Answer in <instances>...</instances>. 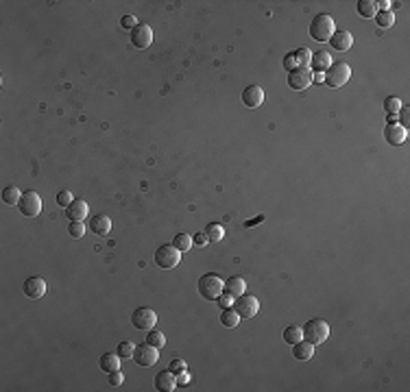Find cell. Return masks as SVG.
<instances>
[{
  "instance_id": "obj_2",
  "label": "cell",
  "mask_w": 410,
  "mask_h": 392,
  "mask_svg": "<svg viewBox=\"0 0 410 392\" xmlns=\"http://www.w3.org/2000/svg\"><path fill=\"white\" fill-rule=\"evenodd\" d=\"M223 292H225V281H223L218 275L207 273L199 279V294L203 296L205 301H216Z\"/></svg>"
},
{
  "instance_id": "obj_34",
  "label": "cell",
  "mask_w": 410,
  "mask_h": 392,
  "mask_svg": "<svg viewBox=\"0 0 410 392\" xmlns=\"http://www.w3.org/2000/svg\"><path fill=\"white\" fill-rule=\"evenodd\" d=\"M68 231H70L72 237H83L85 235V225H83V222H79V220H70Z\"/></svg>"
},
{
  "instance_id": "obj_17",
  "label": "cell",
  "mask_w": 410,
  "mask_h": 392,
  "mask_svg": "<svg viewBox=\"0 0 410 392\" xmlns=\"http://www.w3.org/2000/svg\"><path fill=\"white\" fill-rule=\"evenodd\" d=\"M155 388L159 392H173L177 388V377L175 373L170 371V368H166V371H161L155 375Z\"/></svg>"
},
{
  "instance_id": "obj_16",
  "label": "cell",
  "mask_w": 410,
  "mask_h": 392,
  "mask_svg": "<svg viewBox=\"0 0 410 392\" xmlns=\"http://www.w3.org/2000/svg\"><path fill=\"white\" fill-rule=\"evenodd\" d=\"M88 214H90V207H88V203H85L83 198H74L72 205H68V207H66V216L70 218V220H79V222H83L85 218H88Z\"/></svg>"
},
{
  "instance_id": "obj_30",
  "label": "cell",
  "mask_w": 410,
  "mask_h": 392,
  "mask_svg": "<svg viewBox=\"0 0 410 392\" xmlns=\"http://www.w3.org/2000/svg\"><path fill=\"white\" fill-rule=\"evenodd\" d=\"M295 57H297V66L299 68H310V64H312V50L297 48L295 50Z\"/></svg>"
},
{
  "instance_id": "obj_24",
  "label": "cell",
  "mask_w": 410,
  "mask_h": 392,
  "mask_svg": "<svg viewBox=\"0 0 410 392\" xmlns=\"http://www.w3.org/2000/svg\"><path fill=\"white\" fill-rule=\"evenodd\" d=\"M299 340H304V329L299 325H290V327L284 329V342H288L292 347V344L299 342Z\"/></svg>"
},
{
  "instance_id": "obj_37",
  "label": "cell",
  "mask_w": 410,
  "mask_h": 392,
  "mask_svg": "<svg viewBox=\"0 0 410 392\" xmlns=\"http://www.w3.org/2000/svg\"><path fill=\"white\" fill-rule=\"evenodd\" d=\"M234 301H236V298L231 296V294H227V292H223V294H221L218 298H216V303L221 305V310H227V307H234Z\"/></svg>"
},
{
  "instance_id": "obj_12",
  "label": "cell",
  "mask_w": 410,
  "mask_h": 392,
  "mask_svg": "<svg viewBox=\"0 0 410 392\" xmlns=\"http://www.w3.org/2000/svg\"><path fill=\"white\" fill-rule=\"evenodd\" d=\"M131 44L135 46V48H149L153 44V28L149 24H138L133 31H131Z\"/></svg>"
},
{
  "instance_id": "obj_6",
  "label": "cell",
  "mask_w": 410,
  "mask_h": 392,
  "mask_svg": "<svg viewBox=\"0 0 410 392\" xmlns=\"http://www.w3.org/2000/svg\"><path fill=\"white\" fill-rule=\"evenodd\" d=\"M234 310L238 312V316H240L242 320L253 318V316H258V312H260V301H258V296L242 294V296H238L234 301Z\"/></svg>"
},
{
  "instance_id": "obj_21",
  "label": "cell",
  "mask_w": 410,
  "mask_h": 392,
  "mask_svg": "<svg viewBox=\"0 0 410 392\" xmlns=\"http://www.w3.org/2000/svg\"><path fill=\"white\" fill-rule=\"evenodd\" d=\"M120 355L118 353H105V355H100V359H98V366H100V371H105V373H114V371H120Z\"/></svg>"
},
{
  "instance_id": "obj_40",
  "label": "cell",
  "mask_w": 410,
  "mask_h": 392,
  "mask_svg": "<svg viewBox=\"0 0 410 392\" xmlns=\"http://www.w3.org/2000/svg\"><path fill=\"white\" fill-rule=\"evenodd\" d=\"M192 242H195V247H205L207 242V235H205V231H197L195 235H192Z\"/></svg>"
},
{
  "instance_id": "obj_31",
  "label": "cell",
  "mask_w": 410,
  "mask_h": 392,
  "mask_svg": "<svg viewBox=\"0 0 410 392\" xmlns=\"http://www.w3.org/2000/svg\"><path fill=\"white\" fill-rule=\"evenodd\" d=\"M146 342L153 344V347H157V349H161V347L166 344V338H164V334H161V331L149 329V334H146Z\"/></svg>"
},
{
  "instance_id": "obj_15",
  "label": "cell",
  "mask_w": 410,
  "mask_h": 392,
  "mask_svg": "<svg viewBox=\"0 0 410 392\" xmlns=\"http://www.w3.org/2000/svg\"><path fill=\"white\" fill-rule=\"evenodd\" d=\"M330 46L334 50H338V52L349 50L353 46V35L349 33V31H336V33L330 37Z\"/></svg>"
},
{
  "instance_id": "obj_39",
  "label": "cell",
  "mask_w": 410,
  "mask_h": 392,
  "mask_svg": "<svg viewBox=\"0 0 410 392\" xmlns=\"http://www.w3.org/2000/svg\"><path fill=\"white\" fill-rule=\"evenodd\" d=\"M168 368L173 371L175 375H179V373H183V371H188V364L183 362V359H173V362L168 364Z\"/></svg>"
},
{
  "instance_id": "obj_42",
  "label": "cell",
  "mask_w": 410,
  "mask_h": 392,
  "mask_svg": "<svg viewBox=\"0 0 410 392\" xmlns=\"http://www.w3.org/2000/svg\"><path fill=\"white\" fill-rule=\"evenodd\" d=\"M175 377H177V386H188V383H190V373L188 371L175 375Z\"/></svg>"
},
{
  "instance_id": "obj_11",
  "label": "cell",
  "mask_w": 410,
  "mask_h": 392,
  "mask_svg": "<svg viewBox=\"0 0 410 392\" xmlns=\"http://www.w3.org/2000/svg\"><path fill=\"white\" fill-rule=\"evenodd\" d=\"M312 83V70L310 68H295L292 72H288V85L297 92H304L310 87Z\"/></svg>"
},
{
  "instance_id": "obj_25",
  "label": "cell",
  "mask_w": 410,
  "mask_h": 392,
  "mask_svg": "<svg viewBox=\"0 0 410 392\" xmlns=\"http://www.w3.org/2000/svg\"><path fill=\"white\" fill-rule=\"evenodd\" d=\"M20 198H22V192L15 188V186H7L5 190H3V203L5 205H18L20 203Z\"/></svg>"
},
{
  "instance_id": "obj_19",
  "label": "cell",
  "mask_w": 410,
  "mask_h": 392,
  "mask_svg": "<svg viewBox=\"0 0 410 392\" xmlns=\"http://www.w3.org/2000/svg\"><path fill=\"white\" fill-rule=\"evenodd\" d=\"M314 355V344H310L308 340H299L292 344V357L295 359H301V362H306V359H310Z\"/></svg>"
},
{
  "instance_id": "obj_45",
  "label": "cell",
  "mask_w": 410,
  "mask_h": 392,
  "mask_svg": "<svg viewBox=\"0 0 410 392\" xmlns=\"http://www.w3.org/2000/svg\"><path fill=\"white\" fill-rule=\"evenodd\" d=\"M264 220V216H258V218H253V220H249L247 222V227H251V225H258V222H262Z\"/></svg>"
},
{
  "instance_id": "obj_26",
  "label": "cell",
  "mask_w": 410,
  "mask_h": 392,
  "mask_svg": "<svg viewBox=\"0 0 410 392\" xmlns=\"http://www.w3.org/2000/svg\"><path fill=\"white\" fill-rule=\"evenodd\" d=\"M173 247L179 249L181 253H185V251H190L192 247H195V242H192V235H188V233H177L173 237Z\"/></svg>"
},
{
  "instance_id": "obj_3",
  "label": "cell",
  "mask_w": 410,
  "mask_h": 392,
  "mask_svg": "<svg viewBox=\"0 0 410 392\" xmlns=\"http://www.w3.org/2000/svg\"><path fill=\"white\" fill-rule=\"evenodd\" d=\"M304 340H308L310 344H321V342H325L327 340V336H330V325L325 320H321V318H312V320H308L304 327Z\"/></svg>"
},
{
  "instance_id": "obj_32",
  "label": "cell",
  "mask_w": 410,
  "mask_h": 392,
  "mask_svg": "<svg viewBox=\"0 0 410 392\" xmlns=\"http://www.w3.org/2000/svg\"><path fill=\"white\" fill-rule=\"evenodd\" d=\"M384 109H386V113H399V109H401V101L397 96H389L384 101Z\"/></svg>"
},
{
  "instance_id": "obj_9",
  "label": "cell",
  "mask_w": 410,
  "mask_h": 392,
  "mask_svg": "<svg viewBox=\"0 0 410 392\" xmlns=\"http://www.w3.org/2000/svg\"><path fill=\"white\" fill-rule=\"evenodd\" d=\"M157 322V314L151 310V307H138V310L131 314V325L140 331H149V329L155 327Z\"/></svg>"
},
{
  "instance_id": "obj_1",
  "label": "cell",
  "mask_w": 410,
  "mask_h": 392,
  "mask_svg": "<svg viewBox=\"0 0 410 392\" xmlns=\"http://www.w3.org/2000/svg\"><path fill=\"white\" fill-rule=\"evenodd\" d=\"M336 33V22L332 20V15L319 13L314 15V20L310 22V37L314 42H330V37Z\"/></svg>"
},
{
  "instance_id": "obj_8",
  "label": "cell",
  "mask_w": 410,
  "mask_h": 392,
  "mask_svg": "<svg viewBox=\"0 0 410 392\" xmlns=\"http://www.w3.org/2000/svg\"><path fill=\"white\" fill-rule=\"evenodd\" d=\"M18 209H20L22 216H29V218L40 216V212H42V198H40V194H37V192H31V190L24 192L22 198H20V203H18Z\"/></svg>"
},
{
  "instance_id": "obj_28",
  "label": "cell",
  "mask_w": 410,
  "mask_h": 392,
  "mask_svg": "<svg viewBox=\"0 0 410 392\" xmlns=\"http://www.w3.org/2000/svg\"><path fill=\"white\" fill-rule=\"evenodd\" d=\"M205 235L210 242H221L223 237H225V229H223V225H216V222H212V225L205 227Z\"/></svg>"
},
{
  "instance_id": "obj_36",
  "label": "cell",
  "mask_w": 410,
  "mask_h": 392,
  "mask_svg": "<svg viewBox=\"0 0 410 392\" xmlns=\"http://www.w3.org/2000/svg\"><path fill=\"white\" fill-rule=\"evenodd\" d=\"M397 125H401L404 129L410 127V109H408V107H401V109H399V113H397Z\"/></svg>"
},
{
  "instance_id": "obj_44",
  "label": "cell",
  "mask_w": 410,
  "mask_h": 392,
  "mask_svg": "<svg viewBox=\"0 0 410 392\" xmlns=\"http://www.w3.org/2000/svg\"><path fill=\"white\" fill-rule=\"evenodd\" d=\"M312 81H316V83H325V72H312Z\"/></svg>"
},
{
  "instance_id": "obj_18",
  "label": "cell",
  "mask_w": 410,
  "mask_h": 392,
  "mask_svg": "<svg viewBox=\"0 0 410 392\" xmlns=\"http://www.w3.org/2000/svg\"><path fill=\"white\" fill-rule=\"evenodd\" d=\"M90 231H94L96 235H107L112 231V220L110 216H105V214H96V216H92L90 220Z\"/></svg>"
},
{
  "instance_id": "obj_38",
  "label": "cell",
  "mask_w": 410,
  "mask_h": 392,
  "mask_svg": "<svg viewBox=\"0 0 410 392\" xmlns=\"http://www.w3.org/2000/svg\"><path fill=\"white\" fill-rule=\"evenodd\" d=\"M282 64H284V68H286L288 72H292L295 68H299V66H297V57H295V52H288V55L284 57Z\"/></svg>"
},
{
  "instance_id": "obj_13",
  "label": "cell",
  "mask_w": 410,
  "mask_h": 392,
  "mask_svg": "<svg viewBox=\"0 0 410 392\" xmlns=\"http://www.w3.org/2000/svg\"><path fill=\"white\" fill-rule=\"evenodd\" d=\"M406 137H408V129H404L401 125H386L384 127V140H386V144H391V146H401L406 142Z\"/></svg>"
},
{
  "instance_id": "obj_7",
  "label": "cell",
  "mask_w": 410,
  "mask_h": 392,
  "mask_svg": "<svg viewBox=\"0 0 410 392\" xmlns=\"http://www.w3.org/2000/svg\"><path fill=\"white\" fill-rule=\"evenodd\" d=\"M131 359H135L138 366L149 368V366H153V364H157V359H159V349L153 347V344H149V342L138 344L135 351H133V357H131Z\"/></svg>"
},
{
  "instance_id": "obj_27",
  "label": "cell",
  "mask_w": 410,
  "mask_h": 392,
  "mask_svg": "<svg viewBox=\"0 0 410 392\" xmlns=\"http://www.w3.org/2000/svg\"><path fill=\"white\" fill-rule=\"evenodd\" d=\"M356 9H358V13L362 18H375V13H377V7H375L373 0H360V3L356 5Z\"/></svg>"
},
{
  "instance_id": "obj_5",
  "label": "cell",
  "mask_w": 410,
  "mask_h": 392,
  "mask_svg": "<svg viewBox=\"0 0 410 392\" xmlns=\"http://www.w3.org/2000/svg\"><path fill=\"white\" fill-rule=\"evenodd\" d=\"M181 261V251L175 249L173 244H161V247L155 251V264L164 270H170V268H177Z\"/></svg>"
},
{
  "instance_id": "obj_4",
  "label": "cell",
  "mask_w": 410,
  "mask_h": 392,
  "mask_svg": "<svg viewBox=\"0 0 410 392\" xmlns=\"http://www.w3.org/2000/svg\"><path fill=\"white\" fill-rule=\"evenodd\" d=\"M351 79V68L345 64V61H336V64H332L325 72V83L330 87H343L347 81Z\"/></svg>"
},
{
  "instance_id": "obj_23",
  "label": "cell",
  "mask_w": 410,
  "mask_h": 392,
  "mask_svg": "<svg viewBox=\"0 0 410 392\" xmlns=\"http://www.w3.org/2000/svg\"><path fill=\"white\" fill-rule=\"evenodd\" d=\"M242 318L238 316V312L234 310V307H227V310H223V314H221V322H223V327H227V329L238 327V322Z\"/></svg>"
},
{
  "instance_id": "obj_33",
  "label": "cell",
  "mask_w": 410,
  "mask_h": 392,
  "mask_svg": "<svg viewBox=\"0 0 410 392\" xmlns=\"http://www.w3.org/2000/svg\"><path fill=\"white\" fill-rule=\"evenodd\" d=\"M133 351H135V344L133 342H120L118 349H116V353L125 359V357H133Z\"/></svg>"
},
{
  "instance_id": "obj_10",
  "label": "cell",
  "mask_w": 410,
  "mask_h": 392,
  "mask_svg": "<svg viewBox=\"0 0 410 392\" xmlns=\"http://www.w3.org/2000/svg\"><path fill=\"white\" fill-rule=\"evenodd\" d=\"M22 292H24V296H29L31 301H40V298L46 296V292H48V283L42 277H29L22 283Z\"/></svg>"
},
{
  "instance_id": "obj_41",
  "label": "cell",
  "mask_w": 410,
  "mask_h": 392,
  "mask_svg": "<svg viewBox=\"0 0 410 392\" xmlns=\"http://www.w3.org/2000/svg\"><path fill=\"white\" fill-rule=\"evenodd\" d=\"M122 381H125V375H122L120 371L110 373V386H120Z\"/></svg>"
},
{
  "instance_id": "obj_20",
  "label": "cell",
  "mask_w": 410,
  "mask_h": 392,
  "mask_svg": "<svg viewBox=\"0 0 410 392\" xmlns=\"http://www.w3.org/2000/svg\"><path fill=\"white\" fill-rule=\"evenodd\" d=\"M334 64L332 61V55L330 52H325V50H319V52H312V70L314 72H327V68Z\"/></svg>"
},
{
  "instance_id": "obj_46",
  "label": "cell",
  "mask_w": 410,
  "mask_h": 392,
  "mask_svg": "<svg viewBox=\"0 0 410 392\" xmlns=\"http://www.w3.org/2000/svg\"><path fill=\"white\" fill-rule=\"evenodd\" d=\"M386 120H389V125H395V122H397V113H389V118H386Z\"/></svg>"
},
{
  "instance_id": "obj_22",
  "label": "cell",
  "mask_w": 410,
  "mask_h": 392,
  "mask_svg": "<svg viewBox=\"0 0 410 392\" xmlns=\"http://www.w3.org/2000/svg\"><path fill=\"white\" fill-rule=\"evenodd\" d=\"M244 290H247V283H244V279L242 277H229V279L225 281V292L227 294H231L234 298H238V296H242L244 294Z\"/></svg>"
},
{
  "instance_id": "obj_29",
  "label": "cell",
  "mask_w": 410,
  "mask_h": 392,
  "mask_svg": "<svg viewBox=\"0 0 410 392\" xmlns=\"http://www.w3.org/2000/svg\"><path fill=\"white\" fill-rule=\"evenodd\" d=\"M375 22L380 28H391L393 22H395V13L393 11H377L375 13Z\"/></svg>"
},
{
  "instance_id": "obj_35",
  "label": "cell",
  "mask_w": 410,
  "mask_h": 392,
  "mask_svg": "<svg viewBox=\"0 0 410 392\" xmlns=\"http://www.w3.org/2000/svg\"><path fill=\"white\" fill-rule=\"evenodd\" d=\"M72 201H74V196H72L68 190H61L59 194H57V205H61L64 209H66L68 205H72Z\"/></svg>"
},
{
  "instance_id": "obj_43",
  "label": "cell",
  "mask_w": 410,
  "mask_h": 392,
  "mask_svg": "<svg viewBox=\"0 0 410 392\" xmlns=\"http://www.w3.org/2000/svg\"><path fill=\"white\" fill-rule=\"evenodd\" d=\"M135 18H133V15H125V18H122V26H125V28H131V31H133L138 24H135Z\"/></svg>"
},
{
  "instance_id": "obj_14",
  "label": "cell",
  "mask_w": 410,
  "mask_h": 392,
  "mask_svg": "<svg viewBox=\"0 0 410 392\" xmlns=\"http://www.w3.org/2000/svg\"><path fill=\"white\" fill-rule=\"evenodd\" d=\"M242 103L244 107H249V109H258V107L264 103V89L260 85H249L244 87L242 92Z\"/></svg>"
}]
</instances>
